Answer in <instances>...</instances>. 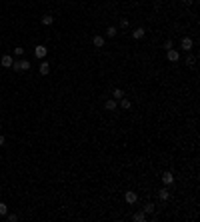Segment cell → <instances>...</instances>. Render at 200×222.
Listing matches in <instances>:
<instances>
[{"label": "cell", "mask_w": 200, "mask_h": 222, "mask_svg": "<svg viewBox=\"0 0 200 222\" xmlns=\"http://www.w3.org/2000/svg\"><path fill=\"white\" fill-rule=\"evenodd\" d=\"M38 70H40V74H42V76H46V74L50 72V64L46 62V60H44V62H40V68H38Z\"/></svg>", "instance_id": "obj_10"}, {"label": "cell", "mask_w": 200, "mask_h": 222, "mask_svg": "<svg viewBox=\"0 0 200 222\" xmlns=\"http://www.w3.org/2000/svg\"><path fill=\"white\" fill-rule=\"evenodd\" d=\"M180 46H182V50H186V52H190V50H192V46H194V42L190 40L188 36H184V38L180 40Z\"/></svg>", "instance_id": "obj_4"}, {"label": "cell", "mask_w": 200, "mask_h": 222, "mask_svg": "<svg viewBox=\"0 0 200 222\" xmlns=\"http://www.w3.org/2000/svg\"><path fill=\"white\" fill-rule=\"evenodd\" d=\"M52 22H54V16H50V14H44V16H42V24H44V26H50Z\"/></svg>", "instance_id": "obj_15"}, {"label": "cell", "mask_w": 200, "mask_h": 222, "mask_svg": "<svg viewBox=\"0 0 200 222\" xmlns=\"http://www.w3.org/2000/svg\"><path fill=\"white\" fill-rule=\"evenodd\" d=\"M106 34H108L110 38H112V36H116V34H118V30H116V26H110V28H108V32H106Z\"/></svg>", "instance_id": "obj_19"}, {"label": "cell", "mask_w": 200, "mask_h": 222, "mask_svg": "<svg viewBox=\"0 0 200 222\" xmlns=\"http://www.w3.org/2000/svg\"><path fill=\"white\" fill-rule=\"evenodd\" d=\"M92 44H94L96 48H102V46H104V36H100V34L92 36Z\"/></svg>", "instance_id": "obj_7"}, {"label": "cell", "mask_w": 200, "mask_h": 222, "mask_svg": "<svg viewBox=\"0 0 200 222\" xmlns=\"http://www.w3.org/2000/svg\"><path fill=\"white\" fill-rule=\"evenodd\" d=\"M14 54H16V56H22V54H24V48H20V46H16V48H14Z\"/></svg>", "instance_id": "obj_22"}, {"label": "cell", "mask_w": 200, "mask_h": 222, "mask_svg": "<svg viewBox=\"0 0 200 222\" xmlns=\"http://www.w3.org/2000/svg\"><path fill=\"white\" fill-rule=\"evenodd\" d=\"M8 220H10V222H16V220H18V216H16V214H8Z\"/></svg>", "instance_id": "obj_24"}, {"label": "cell", "mask_w": 200, "mask_h": 222, "mask_svg": "<svg viewBox=\"0 0 200 222\" xmlns=\"http://www.w3.org/2000/svg\"><path fill=\"white\" fill-rule=\"evenodd\" d=\"M162 182H164L166 186L174 184V176H172V172H164V174H162Z\"/></svg>", "instance_id": "obj_9"}, {"label": "cell", "mask_w": 200, "mask_h": 222, "mask_svg": "<svg viewBox=\"0 0 200 222\" xmlns=\"http://www.w3.org/2000/svg\"><path fill=\"white\" fill-rule=\"evenodd\" d=\"M0 130H2V126H0Z\"/></svg>", "instance_id": "obj_27"}, {"label": "cell", "mask_w": 200, "mask_h": 222, "mask_svg": "<svg viewBox=\"0 0 200 222\" xmlns=\"http://www.w3.org/2000/svg\"><path fill=\"white\" fill-rule=\"evenodd\" d=\"M158 196H160V200H164V202H166V200L170 198V192H168V188H160V190H158Z\"/></svg>", "instance_id": "obj_13"}, {"label": "cell", "mask_w": 200, "mask_h": 222, "mask_svg": "<svg viewBox=\"0 0 200 222\" xmlns=\"http://www.w3.org/2000/svg\"><path fill=\"white\" fill-rule=\"evenodd\" d=\"M12 70H16V72L30 70V62H28V60H18V62H12Z\"/></svg>", "instance_id": "obj_1"}, {"label": "cell", "mask_w": 200, "mask_h": 222, "mask_svg": "<svg viewBox=\"0 0 200 222\" xmlns=\"http://www.w3.org/2000/svg\"><path fill=\"white\" fill-rule=\"evenodd\" d=\"M132 220H134V222H144V220H146V212H144V210L136 212V214L132 216Z\"/></svg>", "instance_id": "obj_11"}, {"label": "cell", "mask_w": 200, "mask_h": 222, "mask_svg": "<svg viewBox=\"0 0 200 222\" xmlns=\"http://www.w3.org/2000/svg\"><path fill=\"white\" fill-rule=\"evenodd\" d=\"M46 54H48V48H46V46L38 44L36 48H34V56H36V58H40V60H42V58L46 56Z\"/></svg>", "instance_id": "obj_2"}, {"label": "cell", "mask_w": 200, "mask_h": 222, "mask_svg": "<svg viewBox=\"0 0 200 222\" xmlns=\"http://www.w3.org/2000/svg\"><path fill=\"white\" fill-rule=\"evenodd\" d=\"M144 34H146L144 28H136V30L132 32V38H134V40H140V38H144Z\"/></svg>", "instance_id": "obj_12"}, {"label": "cell", "mask_w": 200, "mask_h": 222, "mask_svg": "<svg viewBox=\"0 0 200 222\" xmlns=\"http://www.w3.org/2000/svg\"><path fill=\"white\" fill-rule=\"evenodd\" d=\"M12 62H14V60H12L10 54H4V56L0 58V64H2L4 68H12Z\"/></svg>", "instance_id": "obj_6"}, {"label": "cell", "mask_w": 200, "mask_h": 222, "mask_svg": "<svg viewBox=\"0 0 200 222\" xmlns=\"http://www.w3.org/2000/svg\"><path fill=\"white\" fill-rule=\"evenodd\" d=\"M128 26H130V20L128 18H122L120 20V28H128Z\"/></svg>", "instance_id": "obj_20"}, {"label": "cell", "mask_w": 200, "mask_h": 222, "mask_svg": "<svg viewBox=\"0 0 200 222\" xmlns=\"http://www.w3.org/2000/svg\"><path fill=\"white\" fill-rule=\"evenodd\" d=\"M166 58H168L170 62H178V60H180V54H178V50L170 48V50H166Z\"/></svg>", "instance_id": "obj_5"}, {"label": "cell", "mask_w": 200, "mask_h": 222, "mask_svg": "<svg viewBox=\"0 0 200 222\" xmlns=\"http://www.w3.org/2000/svg\"><path fill=\"white\" fill-rule=\"evenodd\" d=\"M116 106H118V100H114V98H110V100L104 102V108L110 110V112H112V110H116Z\"/></svg>", "instance_id": "obj_8"}, {"label": "cell", "mask_w": 200, "mask_h": 222, "mask_svg": "<svg viewBox=\"0 0 200 222\" xmlns=\"http://www.w3.org/2000/svg\"><path fill=\"white\" fill-rule=\"evenodd\" d=\"M144 212H146V214H152V212H154V204H152V202H148L146 206H144Z\"/></svg>", "instance_id": "obj_17"}, {"label": "cell", "mask_w": 200, "mask_h": 222, "mask_svg": "<svg viewBox=\"0 0 200 222\" xmlns=\"http://www.w3.org/2000/svg\"><path fill=\"white\" fill-rule=\"evenodd\" d=\"M8 214V206L4 202H0V216H6Z\"/></svg>", "instance_id": "obj_18"}, {"label": "cell", "mask_w": 200, "mask_h": 222, "mask_svg": "<svg viewBox=\"0 0 200 222\" xmlns=\"http://www.w3.org/2000/svg\"><path fill=\"white\" fill-rule=\"evenodd\" d=\"M184 4H192V0H184Z\"/></svg>", "instance_id": "obj_26"}, {"label": "cell", "mask_w": 200, "mask_h": 222, "mask_svg": "<svg viewBox=\"0 0 200 222\" xmlns=\"http://www.w3.org/2000/svg\"><path fill=\"white\" fill-rule=\"evenodd\" d=\"M186 64H188V66H194V64H196V58H194V56H188V58H186Z\"/></svg>", "instance_id": "obj_21"}, {"label": "cell", "mask_w": 200, "mask_h": 222, "mask_svg": "<svg viewBox=\"0 0 200 222\" xmlns=\"http://www.w3.org/2000/svg\"><path fill=\"white\" fill-rule=\"evenodd\" d=\"M130 106H132V102H130L128 98H120V108L122 110H130Z\"/></svg>", "instance_id": "obj_14"}, {"label": "cell", "mask_w": 200, "mask_h": 222, "mask_svg": "<svg viewBox=\"0 0 200 222\" xmlns=\"http://www.w3.org/2000/svg\"><path fill=\"white\" fill-rule=\"evenodd\" d=\"M124 200H126V204H136V200H138V194L132 190H128V192H124Z\"/></svg>", "instance_id": "obj_3"}, {"label": "cell", "mask_w": 200, "mask_h": 222, "mask_svg": "<svg viewBox=\"0 0 200 222\" xmlns=\"http://www.w3.org/2000/svg\"><path fill=\"white\" fill-rule=\"evenodd\" d=\"M4 142H6V140H4V136H2V134H0V146H2V144H4Z\"/></svg>", "instance_id": "obj_25"}, {"label": "cell", "mask_w": 200, "mask_h": 222, "mask_svg": "<svg viewBox=\"0 0 200 222\" xmlns=\"http://www.w3.org/2000/svg\"><path fill=\"white\" fill-rule=\"evenodd\" d=\"M164 48H166V50H170V48H174L172 40H166V42H164Z\"/></svg>", "instance_id": "obj_23"}, {"label": "cell", "mask_w": 200, "mask_h": 222, "mask_svg": "<svg viewBox=\"0 0 200 222\" xmlns=\"http://www.w3.org/2000/svg\"><path fill=\"white\" fill-rule=\"evenodd\" d=\"M112 96H114V100H120V98H124V90L114 88V90H112Z\"/></svg>", "instance_id": "obj_16"}]
</instances>
